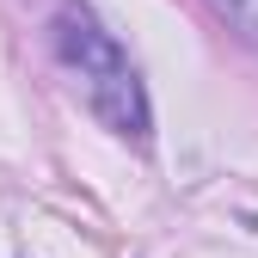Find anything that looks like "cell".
<instances>
[{
    "label": "cell",
    "instance_id": "6da1fadb",
    "mask_svg": "<svg viewBox=\"0 0 258 258\" xmlns=\"http://www.w3.org/2000/svg\"><path fill=\"white\" fill-rule=\"evenodd\" d=\"M49 37H55V55L80 74L86 105L99 111V117L117 129V136L148 142V129H154V123H148L142 80H136V68L123 61V49L99 31V19H92V13H80V7H61V13H55V25H49Z\"/></svg>",
    "mask_w": 258,
    "mask_h": 258
},
{
    "label": "cell",
    "instance_id": "7a4b0ae2",
    "mask_svg": "<svg viewBox=\"0 0 258 258\" xmlns=\"http://www.w3.org/2000/svg\"><path fill=\"white\" fill-rule=\"evenodd\" d=\"M215 13L228 19L246 43H258V0H215Z\"/></svg>",
    "mask_w": 258,
    "mask_h": 258
}]
</instances>
